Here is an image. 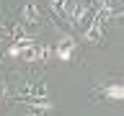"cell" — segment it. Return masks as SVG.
Instances as JSON below:
<instances>
[{"label":"cell","mask_w":124,"mask_h":116,"mask_svg":"<svg viewBox=\"0 0 124 116\" xmlns=\"http://www.w3.org/2000/svg\"><path fill=\"white\" fill-rule=\"evenodd\" d=\"M101 95H103V98L106 101H122L124 98V88H122V83H111V85H106V88H103V90H101Z\"/></svg>","instance_id":"obj_4"},{"label":"cell","mask_w":124,"mask_h":116,"mask_svg":"<svg viewBox=\"0 0 124 116\" xmlns=\"http://www.w3.org/2000/svg\"><path fill=\"white\" fill-rule=\"evenodd\" d=\"M83 39L88 44H98L101 39H103V21H101L98 15H91L88 26L83 29Z\"/></svg>","instance_id":"obj_1"},{"label":"cell","mask_w":124,"mask_h":116,"mask_svg":"<svg viewBox=\"0 0 124 116\" xmlns=\"http://www.w3.org/2000/svg\"><path fill=\"white\" fill-rule=\"evenodd\" d=\"M41 21V10L36 3H26L21 8V26H39Z\"/></svg>","instance_id":"obj_3"},{"label":"cell","mask_w":124,"mask_h":116,"mask_svg":"<svg viewBox=\"0 0 124 116\" xmlns=\"http://www.w3.org/2000/svg\"><path fill=\"white\" fill-rule=\"evenodd\" d=\"M54 54H57V59L70 62V59H72V54H75V39L70 36V34H65V36L57 41V46H54Z\"/></svg>","instance_id":"obj_2"}]
</instances>
